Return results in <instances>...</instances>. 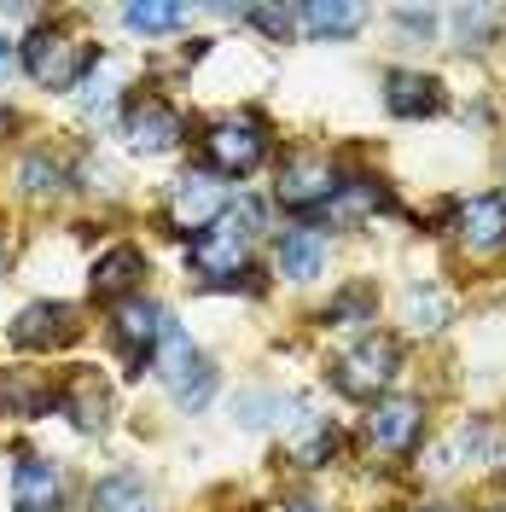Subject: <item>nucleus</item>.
<instances>
[{"mask_svg":"<svg viewBox=\"0 0 506 512\" xmlns=\"http://www.w3.org/2000/svg\"><path fill=\"white\" fill-rule=\"evenodd\" d=\"M256 227H262V210H256V204H239V216H233V204H227L204 233L187 239V262L210 280V286H233V280L245 274V251H251Z\"/></svg>","mask_w":506,"mask_h":512,"instance_id":"1","label":"nucleus"},{"mask_svg":"<svg viewBox=\"0 0 506 512\" xmlns=\"http://www.w3.org/2000/svg\"><path fill=\"white\" fill-rule=\"evenodd\" d=\"M99 64V47L88 35L59 30V24H41V30L24 41V70H30L41 88H82V76Z\"/></svg>","mask_w":506,"mask_h":512,"instance_id":"2","label":"nucleus"},{"mask_svg":"<svg viewBox=\"0 0 506 512\" xmlns=\"http://www.w3.org/2000/svg\"><path fill=\"white\" fill-rule=\"evenodd\" d=\"M204 163L222 181H239V175L262 169L268 163V128L256 123V117H222L204 134Z\"/></svg>","mask_w":506,"mask_h":512,"instance_id":"3","label":"nucleus"},{"mask_svg":"<svg viewBox=\"0 0 506 512\" xmlns=\"http://www.w3.org/2000/svg\"><path fill=\"white\" fill-rule=\"evenodd\" d=\"M338 169L320 158V152H291V158L280 163V181H274V198H280V210H291V216H315V210H326L332 198H338Z\"/></svg>","mask_w":506,"mask_h":512,"instance_id":"4","label":"nucleus"},{"mask_svg":"<svg viewBox=\"0 0 506 512\" xmlns=\"http://www.w3.org/2000/svg\"><path fill=\"white\" fill-rule=\"evenodd\" d=\"M396 367H402V350H396L390 338H367V344H355V350L338 361L332 384H338L344 396H355V402H373V396H384V390H390Z\"/></svg>","mask_w":506,"mask_h":512,"instance_id":"5","label":"nucleus"},{"mask_svg":"<svg viewBox=\"0 0 506 512\" xmlns=\"http://www.w3.org/2000/svg\"><path fill=\"white\" fill-rule=\"evenodd\" d=\"M163 332H169V315H163L158 303H146V297H128V303H117V315H111V344H117V355H123L134 373L158 355Z\"/></svg>","mask_w":506,"mask_h":512,"instance_id":"6","label":"nucleus"},{"mask_svg":"<svg viewBox=\"0 0 506 512\" xmlns=\"http://www.w3.org/2000/svg\"><path fill=\"white\" fill-rule=\"evenodd\" d=\"M123 128H128V146H134V152H169V146H181V134H187V117H181L169 99L140 94V99H128Z\"/></svg>","mask_w":506,"mask_h":512,"instance_id":"7","label":"nucleus"},{"mask_svg":"<svg viewBox=\"0 0 506 512\" xmlns=\"http://www.w3.org/2000/svg\"><path fill=\"white\" fill-rule=\"evenodd\" d=\"M454 239L472 256L506 251V192H477L454 210Z\"/></svg>","mask_w":506,"mask_h":512,"instance_id":"8","label":"nucleus"},{"mask_svg":"<svg viewBox=\"0 0 506 512\" xmlns=\"http://www.w3.org/2000/svg\"><path fill=\"white\" fill-rule=\"evenodd\" d=\"M367 437L384 454H413L419 437H425V408L413 396H384V402H373V414H367Z\"/></svg>","mask_w":506,"mask_h":512,"instance_id":"9","label":"nucleus"},{"mask_svg":"<svg viewBox=\"0 0 506 512\" xmlns=\"http://www.w3.org/2000/svg\"><path fill=\"white\" fill-rule=\"evenodd\" d=\"M222 210H227V181H216V175H181L175 192H169V222L181 227V233L187 227L204 233Z\"/></svg>","mask_w":506,"mask_h":512,"instance_id":"10","label":"nucleus"},{"mask_svg":"<svg viewBox=\"0 0 506 512\" xmlns=\"http://www.w3.org/2000/svg\"><path fill=\"white\" fill-rule=\"evenodd\" d=\"M76 332H82V320H76L70 303H30L12 320V344L18 350H64Z\"/></svg>","mask_w":506,"mask_h":512,"instance_id":"11","label":"nucleus"},{"mask_svg":"<svg viewBox=\"0 0 506 512\" xmlns=\"http://www.w3.org/2000/svg\"><path fill=\"white\" fill-rule=\"evenodd\" d=\"M12 507L18 512H59L64 507V472L47 454H24L12 466Z\"/></svg>","mask_w":506,"mask_h":512,"instance_id":"12","label":"nucleus"},{"mask_svg":"<svg viewBox=\"0 0 506 512\" xmlns=\"http://www.w3.org/2000/svg\"><path fill=\"white\" fill-rule=\"evenodd\" d=\"M140 274H146V256L134 251V245H111V251L94 262L88 291H94L99 303H128V291L140 286Z\"/></svg>","mask_w":506,"mask_h":512,"instance_id":"13","label":"nucleus"},{"mask_svg":"<svg viewBox=\"0 0 506 512\" xmlns=\"http://www.w3.org/2000/svg\"><path fill=\"white\" fill-rule=\"evenodd\" d=\"M384 105H390L396 117H437V111H443V82H437V76H419V70H390Z\"/></svg>","mask_w":506,"mask_h":512,"instance_id":"14","label":"nucleus"},{"mask_svg":"<svg viewBox=\"0 0 506 512\" xmlns=\"http://www.w3.org/2000/svg\"><path fill=\"white\" fill-rule=\"evenodd\" d=\"M280 274L285 280H315V274H326V239H320L315 227H291L280 239Z\"/></svg>","mask_w":506,"mask_h":512,"instance_id":"15","label":"nucleus"},{"mask_svg":"<svg viewBox=\"0 0 506 512\" xmlns=\"http://www.w3.org/2000/svg\"><path fill=\"white\" fill-rule=\"evenodd\" d=\"M361 6H344V0H315V6H303L297 12V24L315 35V41H344V35H355L361 30Z\"/></svg>","mask_w":506,"mask_h":512,"instance_id":"16","label":"nucleus"},{"mask_svg":"<svg viewBox=\"0 0 506 512\" xmlns=\"http://www.w3.org/2000/svg\"><path fill=\"white\" fill-rule=\"evenodd\" d=\"M448 315H454V297L437 286H413L408 291V326L413 332H443Z\"/></svg>","mask_w":506,"mask_h":512,"instance_id":"17","label":"nucleus"},{"mask_svg":"<svg viewBox=\"0 0 506 512\" xmlns=\"http://www.w3.org/2000/svg\"><path fill=\"white\" fill-rule=\"evenodd\" d=\"M123 24L134 35H169L187 24V6H163V0H140V6H123Z\"/></svg>","mask_w":506,"mask_h":512,"instance_id":"18","label":"nucleus"},{"mask_svg":"<svg viewBox=\"0 0 506 512\" xmlns=\"http://www.w3.org/2000/svg\"><path fill=\"white\" fill-rule=\"evenodd\" d=\"M169 390H175V402H181V408H204V402L216 396V367H210L204 355H192L187 367L169 379Z\"/></svg>","mask_w":506,"mask_h":512,"instance_id":"19","label":"nucleus"},{"mask_svg":"<svg viewBox=\"0 0 506 512\" xmlns=\"http://www.w3.org/2000/svg\"><path fill=\"white\" fill-rule=\"evenodd\" d=\"M64 408H70V419H76L82 431H105V414H111V402H105V384L76 379V384H70V396H64Z\"/></svg>","mask_w":506,"mask_h":512,"instance_id":"20","label":"nucleus"},{"mask_svg":"<svg viewBox=\"0 0 506 512\" xmlns=\"http://www.w3.org/2000/svg\"><path fill=\"white\" fill-rule=\"evenodd\" d=\"M94 512H146V489L134 472H117L94 489Z\"/></svg>","mask_w":506,"mask_h":512,"instance_id":"21","label":"nucleus"},{"mask_svg":"<svg viewBox=\"0 0 506 512\" xmlns=\"http://www.w3.org/2000/svg\"><path fill=\"white\" fill-rule=\"evenodd\" d=\"M326 210H332L338 222H349V216H367V210H384V187H379V181H361V175H355V181H344V187H338V198H332Z\"/></svg>","mask_w":506,"mask_h":512,"instance_id":"22","label":"nucleus"},{"mask_svg":"<svg viewBox=\"0 0 506 512\" xmlns=\"http://www.w3.org/2000/svg\"><path fill=\"white\" fill-rule=\"evenodd\" d=\"M373 309H379L373 286H349V291H338V297L326 303V320H332V326H367Z\"/></svg>","mask_w":506,"mask_h":512,"instance_id":"23","label":"nucleus"},{"mask_svg":"<svg viewBox=\"0 0 506 512\" xmlns=\"http://www.w3.org/2000/svg\"><path fill=\"white\" fill-rule=\"evenodd\" d=\"M18 175H24V192H30V198H41V192H59V187H64L59 158H47V152H30Z\"/></svg>","mask_w":506,"mask_h":512,"instance_id":"24","label":"nucleus"},{"mask_svg":"<svg viewBox=\"0 0 506 512\" xmlns=\"http://www.w3.org/2000/svg\"><path fill=\"white\" fill-rule=\"evenodd\" d=\"M245 18H251L262 35H285L291 24H297V12H285V6H256V12H245Z\"/></svg>","mask_w":506,"mask_h":512,"instance_id":"25","label":"nucleus"},{"mask_svg":"<svg viewBox=\"0 0 506 512\" xmlns=\"http://www.w3.org/2000/svg\"><path fill=\"white\" fill-rule=\"evenodd\" d=\"M332 431H315V437H309V443H297V466H326V460H332Z\"/></svg>","mask_w":506,"mask_h":512,"instance_id":"26","label":"nucleus"},{"mask_svg":"<svg viewBox=\"0 0 506 512\" xmlns=\"http://www.w3.org/2000/svg\"><path fill=\"white\" fill-rule=\"evenodd\" d=\"M396 24H402V30L431 35V24H437V12H425V6H396Z\"/></svg>","mask_w":506,"mask_h":512,"instance_id":"27","label":"nucleus"},{"mask_svg":"<svg viewBox=\"0 0 506 512\" xmlns=\"http://www.w3.org/2000/svg\"><path fill=\"white\" fill-rule=\"evenodd\" d=\"M274 512H326V507H320V501H280Z\"/></svg>","mask_w":506,"mask_h":512,"instance_id":"28","label":"nucleus"},{"mask_svg":"<svg viewBox=\"0 0 506 512\" xmlns=\"http://www.w3.org/2000/svg\"><path fill=\"white\" fill-rule=\"evenodd\" d=\"M6 64H12V41H0V76H6Z\"/></svg>","mask_w":506,"mask_h":512,"instance_id":"29","label":"nucleus"},{"mask_svg":"<svg viewBox=\"0 0 506 512\" xmlns=\"http://www.w3.org/2000/svg\"><path fill=\"white\" fill-rule=\"evenodd\" d=\"M495 512H506V507H495Z\"/></svg>","mask_w":506,"mask_h":512,"instance_id":"30","label":"nucleus"}]
</instances>
